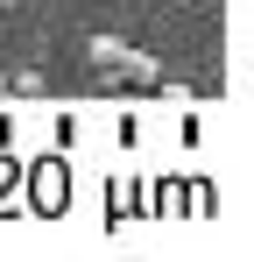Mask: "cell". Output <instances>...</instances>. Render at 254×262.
Segmentation results:
<instances>
[{
    "mask_svg": "<svg viewBox=\"0 0 254 262\" xmlns=\"http://www.w3.org/2000/svg\"><path fill=\"white\" fill-rule=\"evenodd\" d=\"M36 191H29V206H36L42 220L64 213V199H71V184H64V163H36V177H29Z\"/></svg>",
    "mask_w": 254,
    "mask_h": 262,
    "instance_id": "cell-1",
    "label": "cell"
}]
</instances>
